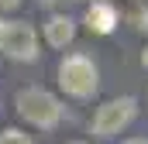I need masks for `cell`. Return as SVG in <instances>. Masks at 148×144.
I'll return each mask as SVG.
<instances>
[{"mask_svg": "<svg viewBox=\"0 0 148 144\" xmlns=\"http://www.w3.org/2000/svg\"><path fill=\"white\" fill-rule=\"evenodd\" d=\"M14 103H17V113H21L31 127L52 130V127L62 120V103H59V96H52V93L41 89V86H28V89H21Z\"/></svg>", "mask_w": 148, "mask_h": 144, "instance_id": "cell-1", "label": "cell"}, {"mask_svg": "<svg viewBox=\"0 0 148 144\" xmlns=\"http://www.w3.org/2000/svg\"><path fill=\"white\" fill-rule=\"evenodd\" d=\"M59 86L69 96H76V100H90L97 93V86H100V72L93 65V58H86V55H66L59 62Z\"/></svg>", "mask_w": 148, "mask_h": 144, "instance_id": "cell-2", "label": "cell"}, {"mask_svg": "<svg viewBox=\"0 0 148 144\" xmlns=\"http://www.w3.org/2000/svg\"><path fill=\"white\" fill-rule=\"evenodd\" d=\"M0 52L14 62H35L38 58V35L28 21H0Z\"/></svg>", "mask_w": 148, "mask_h": 144, "instance_id": "cell-3", "label": "cell"}, {"mask_svg": "<svg viewBox=\"0 0 148 144\" xmlns=\"http://www.w3.org/2000/svg\"><path fill=\"white\" fill-rule=\"evenodd\" d=\"M134 113H138V100H134V96L107 100V103L97 107L93 120H90V130H93L97 137H114V134H121V130L134 120Z\"/></svg>", "mask_w": 148, "mask_h": 144, "instance_id": "cell-4", "label": "cell"}, {"mask_svg": "<svg viewBox=\"0 0 148 144\" xmlns=\"http://www.w3.org/2000/svg\"><path fill=\"white\" fill-rule=\"evenodd\" d=\"M86 28L93 35H110L117 28V10H114L107 0H93L90 10H86Z\"/></svg>", "mask_w": 148, "mask_h": 144, "instance_id": "cell-5", "label": "cell"}, {"mask_svg": "<svg viewBox=\"0 0 148 144\" xmlns=\"http://www.w3.org/2000/svg\"><path fill=\"white\" fill-rule=\"evenodd\" d=\"M45 38H48L52 48H66L76 38V21L69 14H52V17L45 21Z\"/></svg>", "mask_w": 148, "mask_h": 144, "instance_id": "cell-6", "label": "cell"}, {"mask_svg": "<svg viewBox=\"0 0 148 144\" xmlns=\"http://www.w3.org/2000/svg\"><path fill=\"white\" fill-rule=\"evenodd\" d=\"M0 144H35V141H31V134H24L17 127H3L0 130Z\"/></svg>", "mask_w": 148, "mask_h": 144, "instance_id": "cell-7", "label": "cell"}, {"mask_svg": "<svg viewBox=\"0 0 148 144\" xmlns=\"http://www.w3.org/2000/svg\"><path fill=\"white\" fill-rule=\"evenodd\" d=\"M134 28H138V31H148V7L134 10Z\"/></svg>", "mask_w": 148, "mask_h": 144, "instance_id": "cell-8", "label": "cell"}, {"mask_svg": "<svg viewBox=\"0 0 148 144\" xmlns=\"http://www.w3.org/2000/svg\"><path fill=\"white\" fill-rule=\"evenodd\" d=\"M14 7H21V0H0V10H14Z\"/></svg>", "mask_w": 148, "mask_h": 144, "instance_id": "cell-9", "label": "cell"}, {"mask_svg": "<svg viewBox=\"0 0 148 144\" xmlns=\"http://www.w3.org/2000/svg\"><path fill=\"white\" fill-rule=\"evenodd\" d=\"M124 144H148V137H131V141H124Z\"/></svg>", "mask_w": 148, "mask_h": 144, "instance_id": "cell-10", "label": "cell"}, {"mask_svg": "<svg viewBox=\"0 0 148 144\" xmlns=\"http://www.w3.org/2000/svg\"><path fill=\"white\" fill-rule=\"evenodd\" d=\"M141 65H145V69H148V48H145V52H141Z\"/></svg>", "mask_w": 148, "mask_h": 144, "instance_id": "cell-11", "label": "cell"}, {"mask_svg": "<svg viewBox=\"0 0 148 144\" xmlns=\"http://www.w3.org/2000/svg\"><path fill=\"white\" fill-rule=\"evenodd\" d=\"M41 3H45V7H52V3H59V0H41Z\"/></svg>", "mask_w": 148, "mask_h": 144, "instance_id": "cell-12", "label": "cell"}, {"mask_svg": "<svg viewBox=\"0 0 148 144\" xmlns=\"http://www.w3.org/2000/svg\"><path fill=\"white\" fill-rule=\"evenodd\" d=\"M76 144H83V141H76Z\"/></svg>", "mask_w": 148, "mask_h": 144, "instance_id": "cell-13", "label": "cell"}, {"mask_svg": "<svg viewBox=\"0 0 148 144\" xmlns=\"http://www.w3.org/2000/svg\"><path fill=\"white\" fill-rule=\"evenodd\" d=\"M90 3H93V0H90Z\"/></svg>", "mask_w": 148, "mask_h": 144, "instance_id": "cell-14", "label": "cell"}]
</instances>
